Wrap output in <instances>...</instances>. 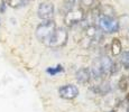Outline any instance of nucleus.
<instances>
[{
    "label": "nucleus",
    "mask_w": 129,
    "mask_h": 112,
    "mask_svg": "<svg viewBox=\"0 0 129 112\" xmlns=\"http://www.w3.org/2000/svg\"><path fill=\"white\" fill-rule=\"evenodd\" d=\"M116 63L109 56H102L94 62L91 71V78L95 80H103L116 73Z\"/></svg>",
    "instance_id": "1"
},
{
    "label": "nucleus",
    "mask_w": 129,
    "mask_h": 112,
    "mask_svg": "<svg viewBox=\"0 0 129 112\" xmlns=\"http://www.w3.org/2000/svg\"><path fill=\"white\" fill-rule=\"evenodd\" d=\"M96 27L101 33L115 34L120 29V22L113 15H103L99 14L96 18Z\"/></svg>",
    "instance_id": "2"
},
{
    "label": "nucleus",
    "mask_w": 129,
    "mask_h": 112,
    "mask_svg": "<svg viewBox=\"0 0 129 112\" xmlns=\"http://www.w3.org/2000/svg\"><path fill=\"white\" fill-rule=\"evenodd\" d=\"M57 26H56V22L54 20H46L43 21L42 24H39L36 28L35 35L36 38L38 39L41 43H43L45 45V43L51 38V36L54 34V31L56 30Z\"/></svg>",
    "instance_id": "3"
},
{
    "label": "nucleus",
    "mask_w": 129,
    "mask_h": 112,
    "mask_svg": "<svg viewBox=\"0 0 129 112\" xmlns=\"http://www.w3.org/2000/svg\"><path fill=\"white\" fill-rule=\"evenodd\" d=\"M69 39V33L64 27H59L56 28L54 34L51 36V38L45 43L47 47L51 48H61V47L65 46Z\"/></svg>",
    "instance_id": "4"
},
{
    "label": "nucleus",
    "mask_w": 129,
    "mask_h": 112,
    "mask_svg": "<svg viewBox=\"0 0 129 112\" xmlns=\"http://www.w3.org/2000/svg\"><path fill=\"white\" fill-rule=\"evenodd\" d=\"M85 17V10L82 9L80 6L79 7H72L65 12L64 16V22L66 26L73 27L74 25H78L83 21Z\"/></svg>",
    "instance_id": "5"
},
{
    "label": "nucleus",
    "mask_w": 129,
    "mask_h": 112,
    "mask_svg": "<svg viewBox=\"0 0 129 112\" xmlns=\"http://www.w3.org/2000/svg\"><path fill=\"white\" fill-rule=\"evenodd\" d=\"M54 14H55L54 5L52 4V2H48V1L42 2V4L38 6V9H37V16H38V18L42 19L43 21L53 20Z\"/></svg>",
    "instance_id": "6"
},
{
    "label": "nucleus",
    "mask_w": 129,
    "mask_h": 112,
    "mask_svg": "<svg viewBox=\"0 0 129 112\" xmlns=\"http://www.w3.org/2000/svg\"><path fill=\"white\" fill-rule=\"evenodd\" d=\"M57 93L59 98L64 99V100H74L79 96L80 91H79L78 86L74 84H64L58 88Z\"/></svg>",
    "instance_id": "7"
},
{
    "label": "nucleus",
    "mask_w": 129,
    "mask_h": 112,
    "mask_svg": "<svg viewBox=\"0 0 129 112\" xmlns=\"http://www.w3.org/2000/svg\"><path fill=\"white\" fill-rule=\"evenodd\" d=\"M91 79H92L91 78V71L88 67H81L75 73V80L78 81V83L82 84V85L88 84Z\"/></svg>",
    "instance_id": "8"
},
{
    "label": "nucleus",
    "mask_w": 129,
    "mask_h": 112,
    "mask_svg": "<svg viewBox=\"0 0 129 112\" xmlns=\"http://www.w3.org/2000/svg\"><path fill=\"white\" fill-rule=\"evenodd\" d=\"M110 51H111V54H112L113 56H119L121 53H122V44H121V41L119 38L111 39Z\"/></svg>",
    "instance_id": "9"
},
{
    "label": "nucleus",
    "mask_w": 129,
    "mask_h": 112,
    "mask_svg": "<svg viewBox=\"0 0 129 112\" xmlns=\"http://www.w3.org/2000/svg\"><path fill=\"white\" fill-rule=\"evenodd\" d=\"M6 2L7 6L11 7V8H21V7H25L29 4V0H4Z\"/></svg>",
    "instance_id": "10"
},
{
    "label": "nucleus",
    "mask_w": 129,
    "mask_h": 112,
    "mask_svg": "<svg viewBox=\"0 0 129 112\" xmlns=\"http://www.w3.org/2000/svg\"><path fill=\"white\" fill-rule=\"evenodd\" d=\"M110 90H111L110 83H109V82H107V81L101 82L100 84H98V85L94 88V91L98 92L99 94H107V93H109V92H110Z\"/></svg>",
    "instance_id": "11"
},
{
    "label": "nucleus",
    "mask_w": 129,
    "mask_h": 112,
    "mask_svg": "<svg viewBox=\"0 0 129 112\" xmlns=\"http://www.w3.org/2000/svg\"><path fill=\"white\" fill-rule=\"evenodd\" d=\"M120 64L123 68L129 69V51H122L120 54Z\"/></svg>",
    "instance_id": "12"
},
{
    "label": "nucleus",
    "mask_w": 129,
    "mask_h": 112,
    "mask_svg": "<svg viewBox=\"0 0 129 112\" xmlns=\"http://www.w3.org/2000/svg\"><path fill=\"white\" fill-rule=\"evenodd\" d=\"M62 72H64V67L62 65H59V64L56 65V66L47 67L46 68V73L51 76H55V75H57L58 73H62Z\"/></svg>",
    "instance_id": "13"
},
{
    "label": "nucleus",
    "mask_w": 129,
    "mask_h": 112,
    "mask_svg": "<svg viewBox=\"0 0 129 112\" xmlns=\"http://www.w3.org/2000/svg\"><path fill=\"white\" fill-rule=\"evenodd\" d=\"M118 85H119V89H120V91L127 92L128 90H129V78H128L127 75H123L122 78L120 79V81H119Z\"/></svg>",
    "instance_id": "14"
},
{
    "label": "nucleus",
    "mask_w": 129,
    "mask_h": 112,
    "mask_svg": "<svg viewBox=\"0 0 129 112\" xmlns=\"http://www.w3.org/2000/svg\"><path fill=\"white\" fill-rule=\"evenodd\" d=\"M115 112H129V103L128 101H121L119 102V104L116 106V109H113Z\"/></svg>",
    "instance_id": "15"
},
{
    "label": "nucleus",
    "mask_w": 129,
    "mask_h": 112,
    "mask_svg": "<svg viewBox=\"0 0 129 112\" xmlns=\"http://www.w3.org/2000/svg\"><path fill=\"white\" fill-rule=\"evenodd\" d=\"M6 8H7V5H6V2L4 1V0H2L1 1V5H0V12H5L6 11Z\"/></svg>",
    "instance_id": "16"
},
{
    "label": "nucleus",
    "mask_w": 129,
    "mask_h": 112,
    "mask_svg": "<svg viewBox=\"0 0 129 112\" xmlns=\"http://www.w3.org/2000/svg\"><path fill=\"white\" fill-rule=\"evenodd\" d=\"M110 112H115V110H111V111H110Z\"/></svg>",
    "instance_id": "17"
},
{
    "label": "nucleus",
    "mask_w": 129,
    "mask_h": 112,
    "mask_svg": "<svg viewBox=\"0 0 129 112\" xmlns=\"http://www.w3.org/2000/svg\"><path fill=\"white\" fill-rule=\"evenodd\" d=\"M29 1H31V0H29Z\"/></svg>",
    "instance_id": "18"
}]
</instances>
